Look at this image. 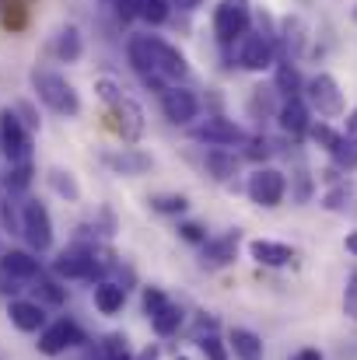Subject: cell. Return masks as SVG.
Instances as JSON below:
<instances>
[{
	"mask_svg": "<svg viewBox=\"0 0 357 360\" xmlns=\"http://www.w3.org/2000/svg\"><path fill=\"white\" fill-rule=\"evenodd\" d=\"M203 0H172V7H179V11H196Z\"/></svg>",
	"mask_w": 357,
	"mask_h": 360,
	"instance_id": "obj_43",
	"label": "cell"
},
{
	"mask_svg": "<svg viewBox=\"0 0 357 360\" xmlns=\"http://www.w3.org/2000/svg\"><path fill=\"white\" fill-rule=\"evenodd\" d=\"M21 235L32 245V252H46L53 245V221H49V210L42 203H35V200L25 203V210H21Z\"/></svg>",
	"mask_w": 357,
	"mask_h": 360,
	"instance_id": "obj_6",
	"label": "cell"
},
{
	"mask_svg": "<svg viewBox=\"0 0 357 360\" xmlns=\"http://www.w3.org/2000/svg\"><path fill=\"white\" fill-rule=\"evenodd\" d=\"M0 224H4V228H7L11 235H14V231H21V224L14 221V210H11V200H4V203H0Z\"/></svg>",
	"mask_w": 357,
	"mask_h": 360,
	"instance_id": "obj_40",
	"label": "cell"
},
{
	"mask_svg": "<svg viewBox=\"0 0 357 360\" xmlns=\"http://www.w3.org/2000/svg\"><path fill=\"white\" fill-rule=\"evenodd\" d=\"M207 172L218 179V182H228L232 175H235V168H238V161H235V154H228V150H221V147H214V150H207Z\"/></svg>",
	"mask_w": 357,
	"mask_h": 360,
	"instance_id": "obj_25",
	"label": "cell"
},
{
	"mask_svg": "<svg viewBox=\"0 0 357 360\" xmlns=\"http://www.w3.org/2000/svg\"><path fill=\"white\" fill-rule=\"evenodd\" d=\"M277 120H280V129L284 133H291V136H301V133H308V105L301 102V98H287L284 105H280V112H277Z\"/></svg>",
	"mask_w": 357,
	"mask_h": 360,
	"instance_id": "obj_20",
	"label": "cell"
},
{
	"mask_svg": "<svg viewBox=\"0 0 357 360\" xmlns=\"http://www.w3.org/2000/svg\"><path fill=\"white\" fill-rule=\"evenodd\" d=\"M330 154H333L337 168H344V172H354L357 168V140L354 136H347V133H344V136H340V143H337Z\"/></svg>",
	"mask_w": 357,
	"mask_h": 360,
	"instance_id": "obj_29",
	"label": "cell"
},
{
	"mask_svg": "<svg viewBox=\"0 0 357 360\" xmlns=\"http://www.w3.org/2000/svg\"><path fill=\"white\" fill-rule=\"evenodd\" d=\"M126 56H130V67L144 77V81H158L154 77V53H151V35H133L126 42Z\"/></svg>",
	"mask_w": 357,
	"mask_h": 360,
	"instance_id": "obj_18",
	"label": "cell"
},
{
	"mask_svg": "<svg viewBox=\"0 0 357 360\" xmlns=\"http://www.w3.org/2000/svg\"><path fill=\"white\" fill-rule=\"evenodd\" d=\"M35 290H39V297H42V301H49V304H63V301H67V290H63L56 280H49V276H39Z\"/></svg>",
	"mask_w": 357,
	"mask_h": 360,
	"instance_id": "obj_32",
	"label": "cell"
},
{
	"mask_svg": "<svg viewBox=\"0 0 357 360\" xmlns=\"http://www.w3.org/2000/svg\"><path fill=\"white\" fill-rule=\"evenodd\" d=\"M344 311L351 315L357 322V269L351 273V280H347V290H344Z\"/></svg>",
	"mask_w": 357,
	"mask_h": 360,
	"instance_id": "obj_38",
	"label": "cell"
},
{
	"mask_svg": "<svg viewBox=\"0 0 357 360\" xmlns=\"http://www.w3.org/2000/svg\"><path fill=\"white\" fill-rule=\"evenodd\" d=\"M273 67H277V74H273V91H280L284 98H298V88H301L298 67H294L291 60H277Z\"/></svg>",
	"mask_w": 357,
	"mask_h": 360,
	"instance_id": "obj_24",
	"label": "cell"
},
{
	"mask_svg": "<svg viewBox=\"0 0 357 360\" xmlns=\"http://www.w3.org/2000/svg\"><path fill=\"white\" fill-rule=\"evenodd\" d=\"M179 360H186V357H179Z\"/></svg>",
	"mask_w": 357,
	"mask_h": 360,
	"instance_id": "obj_47",
	"label": "cell"
},
{
	"mask_svg": "<svg viewBox=\"0 0 357 360\" xmlns=\"http://www.w3.org/2000/svg\"><path fill=\"white\" fill-rule=\"evenodd\" d=\"M49 186L63 196V200H81V186H77V179L70 175V172H63V168H49Z\"/></svg>",
	"mask_w": 357,
	"mask_h": 360,
	"instance_id": "obj_28",
	"label": "cell"
},
{
	"mask_svg": "<svg viewBox=\"0 0 357 360\" xmlns=\"http://www.w3.org/2000/svg\"><path fill=\"white\" fill-rule=\"evenodd\" d=\"M291 360H322V354H319V350H312V347H305V350H298Z\"/></svg>",
	"mask_w": 357,
	"mask_h": 360,
	"instance_id": "obj_42",
	"label": "cell"
},
{
	"mask_svg": "<svg viewBox=\"0 0 357 360\" xmlns=\"http://www.w3.org/2000/svg\"><path fill=\"white\" fill-rule=\"evenodd\" d=\"M28 182H32V165H28V161H21V165H11L7 186H11V189H28Z\"/></svg>",
	"mask_w": 357,
	"mask_h": 360,
	"instance_id": "obj_35",
	"label": "cell"
},
{
	"mask_svg": "<svg viewBox=\"0 0 357 360\" xmlns=\"http://www.w3.org/2000/svg\"><path fill=\"white\" fill-rule=\"evenodd\" d=\"M123 301H126V287H123V283H113V280H99V283H95V308H99L102 315L123 311Z\"/></svg>",
	"mask_w": 357,
	"mask_h": 360,
	"instance_id": "obj_22",
	"label": "cell"
},
{
	"mask_svg": "<svg viewBox=\"0 0 357 360\" xmlns=\"http://www.w3.org/2000/svg\"><path fill=\"white\" fill-rule=\"evenodd\" d=\"M168 4H172V0H144L140 18H144V21H151V25H161V21L168 18Z\"/></svg>",
	"mask_w": 357,
	"mask_h": 360,
	"instance_id": "obj_34",
	"label": "cell"
},
{
	"mask_svg": "<svg viewBox=\"0 0 357 360\" xmlns=\"http://www.w3.org/2000/svg\"><path fill=\"white\" fill-rule=\"evenodd\" d=\"M228 347H232V354L238 360H263V340L249 329H232Z\"/></svg>",
	"mask_w": 357,
	"mask_h": 360,
	"instance_id": "obj_23",
	"label": "cell"
},
{
	"mask_svg": "<svg viewBox=\"0 0 357 360\" xmlns=\"http://www.w3.org/2000/svg\"><path fill=\"white\" fill-rule=\"evenodd\" d=\"M347 196H351V189L340 186V189H333V193L322 200V207H326V210H344V200H347Z\"/></svg>",
	"mask_w": 357,
	"mask_h": 360,
	"instance_id": "obj_39",
	"label": "cell"
},
{
	"mask_svg": "<svg viewBox=\"0 0 357 360\" xmlns=\"http://www.w3.org/2000/svg\"><path fill=\"white\" fill-rule=\"evenodd\" d=\"M0 150L11 165L28 161V129L18 120V112H11V109L0 112Z\"/></svg>",
	"mask_w": 357,
	"mask_h": 360,
	"instance_id": "obj_7",
	"label": "cell"
},
{
	"mask_svg": "<svg viewBox=\"0 0 357 360\" xmlns=\"http://www.w3.org/2000/svg\"><path fill=\"white\" fill-rule=\"evenodd\" d=\"M182 322H186V315H182V308H179V304H165V308L151 319V326H154V333H158V336H172V333H179V329H182Z\"/></svg>",
	"mask_w": 357,
	"mask_h": 360,
	"instance_id": "obj_26",
	"label": "cell"
},
{
	"mask_svg": "<svg viewBox=\"0 0 357 360\" xmlns=\"http://www.w3.org/2000/svg\"><path fill=\"white\" fill-rule=\"evenodd\" d=\"M193 140L211 143V147H235V143H249V133L225 116H211L207 122L193 126Z\"/></svg>",
	"mask_w": 357,
	"mask_h": 360,
	"instance_id": "obj_8",
	"label": "cell"
},
{
	"mask_svg": "<svg viewBox=\"0 0 357 360\" xmlns=\"http://www.w3.org/2000/svg\"><path fill=\"white\" fill-rule=\"evenodd\" d=\"M249 255H252V262H259V266H287L291 259H294V248L291 245H284V241H266V238H256L249 245Z\"/></svg>",
	"mask_w": 357,
	"mask_h": 360,
	"instance_id": "obj_17",
	"label": "cell"
},
{
	"mask_svg": "<svg viewBox=\"0 0 357 360\" xmlns=\"http://www.w3.org/2000/svg\"><path fill=\"white\" fill-rule=\"evenodd\" d=\"M238 255V231H228L221 238H207L200 252V266L203 269H225L228 262H235Z\"/></svg>",
	"mask_w": 357,
	"mask_h": 360,
	"instance_id": "obj_13",
	"label": "cell"
},
{
	"mask_svg": "<svg viewBox=\"0 0 357 360\" xmlns=\"http://www.w3.org/2000/svg\"><path fill=\"white\" fill-rule=\"evenodd\" d=\"M238 63L245 70H270L277 63V53H273V39L263 35V32H245L242 42H238Z\"/></svg>",
	"mask_w": 357,
	"mask_h": 360,
	"instance_id": "obj_9",
	"label": "cell"
},
{
	"mask_svg": "<svg viewBox=\"0 0 357 360\" xmlns=\"http://www.w3.org/2000/svg\"><path fill=\"white\" fill-rule=\"evenodd\" d=\"M179 235H182L186 241H207V235H203V228H200V224H182V228H179Z\"/></svg>",
	"mask_w": 357,
	"mask_h": 360,
	"instance_id": "obj_41",
	"label": "cell"
},
{
	"mask_svg": "<svg viewBox=\"0 0 357 360\" xmlns=\"http://www.w3.org/2000/svg\"><path fill=\"white\" fill-rule=\"evenodd\" d=\"M53 53H56L60 63H77V60L84 56V39H81V32H77L74 25H63V28L56 32V39H53Z\"/></svg>",
	"mask_w": 357,
	"mask_h": 360,
	"instance_id": "obj_21",
	"label": "cell"
},
{
	"mask_svg": "<svg viewBox=\"0 0 357 360\" xmlns=\"http://www.w3.org/2000/svg\"><path fill=\"white\" fill-rule=\"evenodd\" d=\"M106 165L116 172V175H144L154 168V158L137 150V147H123L116 154H106Z\"/></svg>",
	"mask_w": 357,
	"mask_h": 360,
	"instance_id": "obj_16",
	"label": "cell"
},
{
	"mask_svg": "<svg viewBox=\"0 0 357 360\" xmlns=\"http://www.w3.org/2000/svg\"><path fill=\"white\" fill-rule=\"evenodd\" d=\"M196 347L203 350V357L207 360H228V350H225V343H221L218 333H203V336H196Z\"/></svg>",
	"mask_w": 357,
	"mask_h": 360,
	"instance_id": "obj_31",
	"label": "cell"
},
{
	"mask_svg": "<svg viewBox=\"0 0 357 360\" xmlns=\"http://www.w3.org/2000/svg\"><path fill=\"white\" fill-rule=\"evenodd\" d=\"M347 136H354V140H357V109L347 116Z\"/></svg>",
	"mask_w": 357,
	"mask_h": 360,
	"instance_id": "obj_44",
	"label": "cell"
},
{
	"mask_svg": "<svg viewBox=\"0 0 357 360\" xmlns=\"http://www.w3.org/2000/svg\"><path fill=\"white\" fill-rule=\"evenodd\" d=\"M249 32V0H221V7L214 11V35L232 46L242 42V35Z\"/></svg>",
	"mask_w": 357,
	"mask_h": 360,
	"instance_id": "obj_4",
	"label": "cell"
},
{
	"mask_svg": "<svg viewBox=\"0 0 357 360\" xmlns=\"http://www.w3.org/2000/svg\"><path fill=\"white\" fill-rule=\"evenodd\" d=\"M151 53H154V77H165V81H182V77L189 74L186 56H182V53L172 46V42H165V39L151 35Z\"/></svg>",
	"mask_w": 357,
	"mask_h": 360,
	"instance_id": "obj_11",
	"label": "cell"
},
{
	"mask_svg": "<svg viewBox=\"0 0 357 360\" xmlns=\"http://www.w3.org/2000/svg\"><path fill=\"white\" fill-rule=\"evenodd\" d=\"M308 133H312V140H315L319 147H326V150H333V147L340 143V133H337L333 126H326V122H315V126H308Z\"/></svg>",
	"mask_w": 357,
	"mask_h": 360,
	"instance_id": "obj_33",
	"label": "cell"
},
{
	"mask_svg": "<svg viewBox=\"0 0 357 360\" xmlns=\"http://www.w3.org/2000/svg\"><path fill=\"white\" fill-rule=\"evenodd\" d=\"M95 360H133L130 357V340H126L123 333L106 336V340L99 343V350H95Z\"/></svg>",
	"mask_w": 357,
	"mask_h": 360,
	"instance_id": "obj_27",
	"label": "cell"
},
{
	"mask_svg": "<svg viewBox=\"0 0 357 360\" xmlns=\"http://www.w3.org/2000/svg\"><path fill=\"white\" fill-rule=\"evenodd\" d=\"M308 102H312V109H315L319 116H326V120L340 116V112H344V91H340L337 77L315 74V77L308 81Z\"/></svg>",
	"mask_w": 357,
	"mask_h": 360,
	"instance_id": "obj_10",
	"label": "cell"
},
{
	"mask_svg": "<svg viewBox=\"0 0 357 360\" xmlns=\"http://www.w3.org/2000/svg\"><path fill=\"white\" fill-rule=\"evenodd\" d=\"M7 315H11V322H14L21 333H39V329H46V311H42V304H35V301H11Z\"/></svg>",
	"mask_w": 357,
	"mask_h": 360,
	"instance_id": "obj_19",
	"label": "cell"
},
{
	"mask_svg": "<svg viewBox=\"0 0 357 360\" xmlns=\"http://www.w3.org/2000/svg\"><path fill=\"white\" fill-rule=\"evenodd\" d=\"M0 273L7 280H39L42 276V266L32 252H21V248H11L0 255Z\"/></svg>",
	"mask_w": 357,
	"mask_h": 360,
	"instance_id": "obj_14",
	"label": "cell"
},
{
	"mask_svg": "<svg viewBox=\"0 0 357 360\" xmlns=\"http://www.w3.org/2000/svg\"><path fill=\"white\" fill-rule=\"evenodd\" d=\"M109 4H113V0H109Z\"/></svg>",
	"mask_w": 357,
	"mask_h": 360,
	"instance_id": "obj_48",
	"label": "cell"
},
{
	"mask_svg": "<svg viewBox=\"0 0 357 360\" xmlns=\"http://www.w3.org/2000/svg\"><path fill=\"white\" fill-rule=\"evenodd\" d=\"M113 7H116L119 21H133V18H140L144 0H113Z\"/></svg>",
	"mask_w": 357,
	"mask_h": 360,
	"instance_id": "obj_37",
	"label": "cell"
},
{
	"mask_svg": "<svg viewBox=\"0 0 357 360\" xmlns=\"http://www.w3.org/2000/svg\"><path fill=\"white\" fill-rule=\"evenodd\" d=\"M151 210L154 214H186L189 200L182 193H168V196H151Z\"/></svg>",
	"mask_w": 357,
	"mask_h": 360,
	"instance_id": "obj_30",
	"label": "cell"
},
{
	"mask_svg": "<svg viewBox=\"0 0 357 360\" xmlns=\"http://www.w3.org/2000/svg\"><path fill=\"white\" fill-rule=\"evenodd\" d=\"M344 245H347V252H351V255H357V231H351V235L344 238Z\"/></svg>",
	"mask_w": 357,
	"mask_h": 360,
	"instance_id": "obj_45",
	"label": "cell"
},
{
	"mask_svg": "<svg viewBox=\"0 0 357 360\" xmlns=\"http://www.w3.org/2000/svg\"><path fill=\"white\" fill-rule=\"evenodd\" d=\"M84 343V333H81V326L77 322H70V319H56L53 326H46L42 333H39V354H46V357H56V354H63V350H74V347H81Z\"/></svg>",
	"mask_w": 357,
	"mask_h": 360,
	"instance_id": "obj_5",
	"label": "cell"
},
{
	"mask_svg": "<svg viewBox=\"0 0 357 360\" xmlns=\"http://www.w3.org/2000/svg\"><path fill=\"white\" fill-rule=\"evenodd\" d=\"M165 304H168V301H165L161 287H147V290H144V311H147V319H154Z\"/></svg>",
	"mask_w": 357,
	"mask_h": 360,
	"instance_id": "obj_36",
	"label": "cell"
},
{
	"mask_svg": "<svg viewBox=\"0 0 357 360\" xmlns=\"http://www.w3.org/2000/svg\"><path fill=\"white\" fill-rule=\"evenodd\" d=\"M161 112H165V120L168 122L186 126V122L196 120V112H200V98H196L193 91H186V88H165V91H161Z\"/></svg>",
	"mask_w": 357,
	"mask_h": 360,
	"instance_id": "obj_12",
	"label": "cell"
},
{
	"mask_svg": "<svg viewBox=\"0 0 357 360\" xmlns=\"http://www.w3.org/2000/svg\"><path fill=\"white\" fill-rule=\"evenodd\" d=\"M245 193H249V200L256 207H280L284 203V193H287V179L277 168H256L249 175Z\"/></svg>",
	"mask_w": 357,
	"mask_h": 360,
	"instance_id": "obj_3",
	"label": "cell"
},
{
	"mask_svg": "<svg viewBox=\"0 0 357 360\" xmlns=\"http://www.w3.org/2000/svg\"><path fill=\"white\" fill-rule=\"evenodd\" d=\"M102 266L106 262H99L95 248H81V245L63 248L56 255V262H53L56 276H63V280H99L102 276Z\"/></svg>",
	"mask_w": 357,
	"mask_h": 360,
	"instance_id": "obj_2",
	"label": "cell"
},
{
	"mask_svg": "<svg viewBox=\"0 0 357 360\" xmlns=\"http://www.w3.org/2000/svg\"><path fill=\"white\" fill-rule=\"evenodd\" d=\"M354 21H357V4H354Z\"/></svg>",
	"mask_w": 357,
	"mask_h": 360,
	"instance_id": "obj_46",
	"label": "cell"
},
{
	"mask_svg": "<svg viewBox=\"0 0 357 360\" xmlns=\"http://www.w3.org/2000/svg\"><path fill=\"white\" fill-rule=\"evenodd\" d=\"M109 109H113V116H116L113 126L123 133V140H130V143H133V140L144 133V112H140V105H137L133 98H126V95H123V98L113 102Z\"/></svg>",
	"mask_w": 357,
	"mask_h": 360,
	"instance_id": "obj_15",
	"label": "cell"
},
{
	"mask_svg": "<svg viewBox=\"0 0 357 360\" xmlns=\"http://www.w3.org/2000/svg\"><path fill=\"white\" fill-rule=\"evenodd\" d=\"M32 88H35L39 102H42L46 109H53L56 116L74 120V116L81 112V95L74 91V84H70L63 74L46 70V67H32Z\"/></svg>",
	"mask_w": 357,
	"mask_h": 360,
	"instance_id": "obj_1",
	"label": "cell"
}]
</instances>
